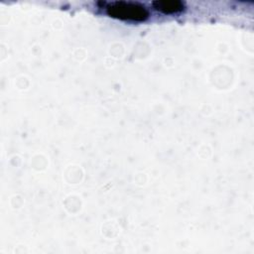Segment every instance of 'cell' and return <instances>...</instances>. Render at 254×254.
<instances>
[{
  "label": "cell",
  "mask_w": 254,
  "mask_h": 254,
  "mask_svg": "<svg viewBox=\"0 0 254 254\" xmlns=\"http://www.w3.org/2000/svg\"><path fill=\"white\" fill-rule=\"evenodd\" d=\"M106 11L109 16L123 20L143 21L149 16L144 6L130 2H114L107 6Z\"/></svg>",
  "instance_id": "1"
},
{
  "label": "cell",
  "mask_w": 254,
  "mask_h": 254,
  "mask_svg": "<svg viewBox=\"0 0 254 254\" xmlns=\"http://www.w3.org/2000/svg\"><path fill=\"white\" fill-rule=\"evenodd\" d=\"M153 6L163 13H175L184 9V4L175 0H161L153 2Z\"/></svg>",
  "instance_id": "2"
}]
</instances>
